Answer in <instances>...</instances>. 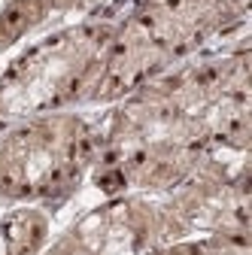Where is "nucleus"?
<instances>
[{
	"instance_id": "f257e3e1",
	"label": "nucleus",
	"mask_w": 252,
	"mask_h": 255,
	"mask_svg": "<svg viewBox=\"0 0 252 255\" xmlns=\"http://www.w3.org/2000/svg\"><path fill=\"white\" fill-rule=\"evenodd\" d=\"M252 0H140L116 21L85 110L128 98L158 73L249 27Z\"/></svg>"
},
{
	"instance_id": "f03ea898",
	"label": "nucleus",
	"mask_w": 252,
	"mask_h": 255,
	"mask_svg": "<svg viewBox=\"0 0 252 255\" xmlns=\"http://www.w3.org/2000/svg\"><path fill=\"white\" fill-rule=\"evenodd\" d=\"M104 146V110L40 113L0 128V207H43L58 219L85 191Z\"/></svg>"
},
{
	"instance_id": "7ed1b4c3",
	"label": "nucleus",
	"mask_w": 252,
	"mask_h": 255,
	"mask_svg": "<svg viewBox=\"0 0 252 255\" xmlns=\"http://www.w3.org/2000/svg\"><path fill=\"white\" fill-rule=\"evenodd\" d=\"M116 18H85L30 37L0 58V128L12 122L85 110Z\"/></svg>"
},
{
	"instance_id": "20e7f679",
	"label": "nucleus",
	"mask_w": 252,
	"mask_h": 255,
	"mask_svg": "<svg viewBox=\"0 0 252 255\" xmlns=\"http://www.w3.org/2000/svg\"><path fill=\"white\" fill-rule=\"evenodd\" d=\"M252 137L204 149L198 167L173 191L155 198L164 243L207 234H249L252 222Z\"/></svg>"
},
{
	"instance_id": "39448f33",
	"label": "nucleus",
	"mask_w": 252,
	"mask_h": 255,
	"mask_svg": "<svg viewBox=\"0 0 252 255\" xmlns=\"http://www.w3.org/2000/svg\"><path fill=\"white\" fill-rule=\"evenodd\" d=\"M158 246H164L158 201L113 195L79 198L40 255H155Z\"/></svg>"
},
{
	"instance_id": "423d86ee",
	"label": "nucleus",
	"mask_w": 252,
	"mask_h": 255,
	"mask_svg": "<svg viewBox=\"0 0 252 255\" xmlns=\"http://www.w3.org/2000/svg\"><path fill=\"white\" fill-rule=\"evenodd\" d=\"M122 15L125 0H0V58L52 27Z\"/></svg>"
},
{
	"instance_id": "0eeeda50",
	"label": "nucleus",
	"mask_w": 252,
	"mask_h": 255,
	"mask_svg": "<svg viewBox=\"0 0 252 255\" xmlns=\"http://www.w3.org/2000/svg\"><path fill=\"white\" fill-rule=\"evenodd\" d=\"M58 228V216L43 207H0V255H40Z\"/></svg>"
},
{
	"instance_id": "6e6552de",
	"label": "nucleus",
	"mask_w": 252,
	"mask_h": 255,
	"mask_svg": "<svg viewBox=\"0 0 252 255\" xmlns=\"http://www.w3.org/2000/svg\"><path fill=\"white\" fill-rule=\"evenodd\" d=\"M155 255H252L249 234H207L158 246Z\"/></svg>"
},
{
	"instance_id": "1a4fd4ad",
	"label": "nucleus",
	"mask_w": 252,
	"mask_h": 255,
	"mask_svg": "<svg viewBox=\"0 0 252 255\" xmlns=\"http://www.w3.org/2000/svg\"><path fill=\"white\" fill-rule=\"evenodd\" d=\"M134 3H140V0H125V12H128V9H131Z\"/></svg>"
}]
</instances>
